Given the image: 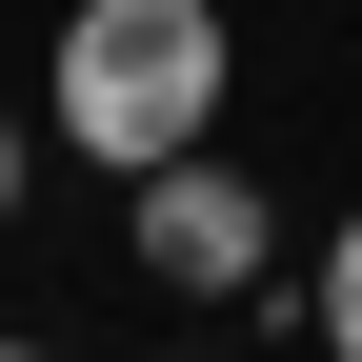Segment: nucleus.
<instances>
[{"mask_svg":"<svg viewBox=\"0 0 362 362\" xmlns=\"http://www.w3.org/2000/svg\"><path fill=\"white\" fill-rule=\"evenodd\" d=\"M0 221H21V121H0Z\"/></svg>","mask_w":362,"mask_h":362,"instance_id":"obj_4","label":"nucleus"},{"mask_svg":"<svg viewBox=\"0 0 362 362\" xmlns=\"http://www.w3.org/2000/svg\"><path fill=\"white\" fill-rule=\"evenodd\" d=\"M121 202H141V282H181V302H242L262 262H282V202H262L221 141H181L161 181H121Z\"/></svg>","mask_w":362,"mask_h":362,"instance_id":"obj_2","label":"nucleus"},{"mask_svg":"<svg viewBox=\"0 0 362 362\" xmlns=\"http://www.w3.org/2000/svg\"><path fill=\"white\" fill-rule=\"evenodd\" d=\"M322 362H362V221L322 242Z\"/></svg>","mask_w":362,"mask_h":362,"instance_id":"obj_3","label":"nucleus"},{"mask_svg":"<svg viewBox=\"0 0 362 362\" xmlns=\"http://www.w3.org/2000/svg\"><path fill=\"white\" fill-rule=\"evenodd\" d=\"M0 362H40V342H0Z\"/></svg>","mask_w":362,"mask_h":362,"instance_id":"obj_5","label":"nucleus"},{"mask_svg":"<svg viewBox=\"0 0 362 362\" xmlns=\"http://www.w3.org/2000/svg\"><path fill=\"white\" fill-rule=\"evenodd\" d=\"M221 81H242L221 0H81V21H61V81H40V121H61L81 161L161 181V161L221 121Z\"/></svg>","mask_w":362,"mask_h":362,"instance_id":"obj_1","label":"nucleus"}]
</instances>
